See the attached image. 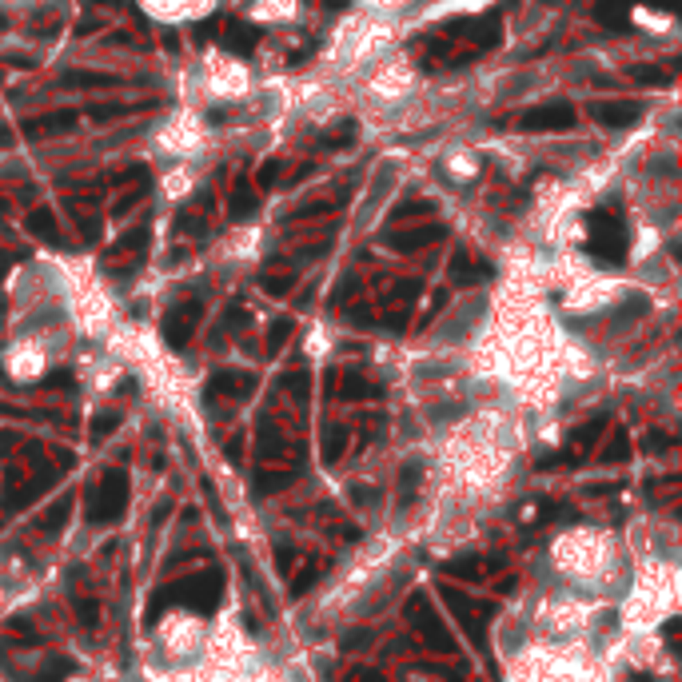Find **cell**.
<instances>
[{
    "instance_id": "6da1fadb",
    "label": "cell",
    "mask_w": 682,
    "mask_h": 682,
    "mask_svg": "<svg viewBox=\"0 0 682 682\" xmlns=\"http://www.w3.org/2000/svg\"><path fill=\"white\" fill-rule=\"evenodd\" d=\"M587 232H590V252L599 255V259H606V264L622 259L626 232H622L619 216H611V212H595V216L587 220Z\"/></svg>"
},
{
    "instance_id": "7a4b0ae2",
    "label": "cell",
    "mask_w": 682,
    "mask_h": 682,
    "mask_svg": "<svg viewBox=\"0 0 682 682\" xmlns=\"http://www.w3.org/2000/svg\"><path fill=\"white\" fill-rule=\"evenodd\" d=\"M571 124H574V108L567 104V100H559V104L527 108L515 128H523V132H551V128H555V132H567Z\"/></svg>"
},
{
    "instance_id": "3957f363",
    "label": "cell",
    "mask_w": 682,
    "mask_h": 682,
    "mask_svg": "<svg viewBox=\"0 0 682 682\" xmlns=\"http://www.w3.org/2000/svg\"><path fill=\"white\" fill-rule=\"evenodd\" d=\"M200 312H204V303H200V300H188V303H180L172 316H168L164 335H168V343H172V348H184V343H188V335H191V327H196Z\"/></svg>"
},
{
    "instance_id": "277c9868",
    "label": "cell",
    "mask_w": 682,
    "mask_h": 682,
    "mask_svg": "<svg viewBox=\"0 0 682 682\" xmlns=\"http://www.w3.org/2000/svg\"><path fill=\"white\" fill-rule=\"evenodd\" d=\"M590 112H595V120L606 124V128H626L642 116V104H635V100H611V104H595Z\"/></svg>"
},
{
    "instance_id": "5b68a950",
    "label": "cell",
    "mask_w": 682,
    "mask_h": 682,
    "mask_svg": "<svg viewBox=\"0 0 682 682\" xmlns=\"http://www.w3.org/2000/svg\"><path fill=\"white\" fill-rule=\"evenodd\" d=\"M76 124V108H60V112H48V116H36V120H28V132L32 140H40V136H60V132H68V128Z\"/></svg>"
},
{
    "instance_id": "8992f818",
    "label": "cell",
    "mask_w": 682,
    "mask_h": 682,
    "mask_svg": "<svg viewBox=\"0 0 682 682\" xmlns=\"http://www.w3.org/2000/svg\"><path fill=\"white\" fill-rule=\"evenodd\" d=\"M124 507V475H108L104 479V487L96 495V507H92V519H104V515H116V511Z\"/></svg>"
},
{
    "instance_id": "52a82bcc",
    "label": "cell",
    "mask_w": 682,
    "mask_h": 682,
    "mask_svg": "<svg viewBox=\"0 0 682 682\" xmlns=\"http://www.w3.org/2000/svg\"><path fill=\"white\" fill-rule=\"evenodd\" d=\"M28 232H32V236H40V239H48V244H64L60 228H56V220H52V212H44V207H36V212L28 216Z\"/></svg>"
},
{
    "instance_id": "ba28073f",
    "label": "cell",
    "mask_w": 682,
    "mask_h": 682,
    "mask_svg": "<svg viewBox=\"0 0 682 682\" xmlns=\"http://www.w3.org/2000/svg\"><path fill=\"white\" fill-rule=\"evenodd\" d=\"M255 40H259V28H252V24H232L223 32V44L236 48V52H252Z\"/></svg>"
},
{
    "instance_id": "9c48e42d",
    "label": "cell",
    "mask_w": 682,
    "mask_h": 682,
    "mask_svg": "<svg viewBox=\"0 0 682 682\" xmlns=\"http://www.w3.org/2000/svg\"><path fill=\"white\" fill-rule=\"evenodd\" d=\"M443 236V228H415V232H403V236H387V244H395V248H423L431 239Z\"/></svg>"
},
{
    "instance_id": "30bf717a",
    "label": "cell",
    "mask_w": 682,
    "mask_h": 682,
    "mask_svg": "<svg viewBox=\"0 0 682 682\" xmlns=\"http://www.w3.org/2000/svg\"><path fill=\"white\" fill-rule=\"evenodd\" d=\"M64 84H76V88H116L120 76H108V72H68Z\"/></svg>"
},
{
    "instance_id": "8fae6325",
    "label": "cell",
    "mask_w": 682,
    "mask_h": 682,
    "mask_svg": "<svg viewBox=\"0 0 682 682\" xmlns=\"http://www.w3.org/2000/svg\"><path fill=\"white\" fill-rule=\"evenodd\" d=\"M626 4H631V0H599V4H595V16H599L603 24H615V28H619V20L626 16Z\"/></svg>"
},
{
    "instance_id": "7c38bea8",
    "label": "cell",
    "mask_w": 682,
    "mask_h": 682,
    "mask_svg": "<svg viewBox=\"0 0 682 682\" xmlns=\"http://www.w3.org/2000/svg\"><path fill=\"white\" fill-rule=\"evenodd\" d=\"M635 80H642V84H670L674 68H635Z\"/></svg>"
},
{
    "instance_id": "4fadbf2b",
    "label": "cell",
    "mask_w": 682,
    "mask_h": 682,
    "mask_svg": "<svg viewBox=\"0 0 682 682\" xmlns=\"http://www.w3.org/2000/svg\"><path fill=\"white\" fill-rule=\"evenodd\" d=\"M128 104H96L92 108V120H116V116H128Z\"/></svg>"
},
{
    "instance_id": "5bb4252c",
    "label": "cell",
    "mask_w": 682,
    "mask_h": 682,
    "mask_svg": "<svg viewBox=\"0 0 682 682\" xmlns=\"http://www.w3.org/2000/svg\"><path fill=\"white\" fill-rule=\"evenodd\" d=\"M252 207H255V196H252V191H244V188H239L236 196H232V212H236V216H248Z\"/></svg>"
},
{
    "instance_id": "9a60e30c",
    "label": "cell",
    "mask_w": 682,
    "mask_h": 682,
    "mask_svg": "<svg viewBox=\"0 0 682 682\" xmlns=\"http://www.w3.org/2000/svg\"><path fill=\"white\" fill-rule=\"evenodd\" d=\"M275 176H280V164H264V168H259V188H268Z\"/></svg>"
},
{
    "instance_id": "2e32d148",
    "label": "cell",
    "mask_w": 682,
    "mask_h": 682,
    "mask_svg": "<svg viewBox=\"0 0 682 682\" xmlns=\"http://www.w3.org/2000/svg\"><path fill=\"white\" fill-rule=\"evenodd\" d=\"M12 635H20V638H36V631H32V622L16 619V622H12Z\"/></svg>"
},
{
    "instance_id": "e0dca14e",
    "label": "cell",
    "mask_w": 682,
    "mask_h": 682,
    "mask_svg": "<svg viewBox=\"0 0 682 682\" xmlns=\"http://www.w3.org/2000/svg\"><path fill=\"white\" fill-rule=\"evenodd\" d=\"M0 144H12V132H8V128H0Z\"/></svg>"
},
{
    "instance_id": "ac0fdd59",
    "label": "cell",
    "mask_w": 682,
    "mask_h": 682,
    "mask_svg": "<svg viewBox=\"0 0 682 682\" xmlns=\"http://www.w3.org/2000/svg\"><path fill=\"white\" fill-rule=\"evenodd\" d=\"M367 682H375V679H367Z\"/></svg>"
}]
</instances>
